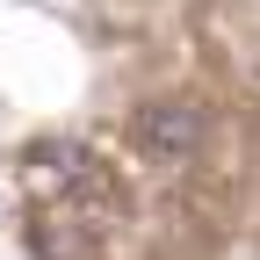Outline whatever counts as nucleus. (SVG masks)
<instances>
[{"instance_id": "3", "label": "nucleus", "mask_w": 260, "mask_h": 260, "mask_svg": "<svg viewBox=\"0 0 260 260\" xmlns=\"http://www.w3.org/2000/svg\"><path fill=\"white\" fill-rule=\"evenodd\" d=\"M29 246H37L44 260H94V232H87V210L58 217V203H44L37 217H29Z\"/></svg>"}, {"instance_id": "1", "label": "nucleus", "mask_w": 260, "mask_h": 260, "mask_svg": "<svg viewBox=\"0 0 260 260\" xmlns=\"http://www.w3.org/2000/svg\"><path fill=\"white\" fill-rule=\"evenodd\" d=\"M22 188L37 195V203H58V210H87V203H102V195H116L109 174H102V159L87 145H73V138H51V145L29 152L22 159Z\"/></svg>"}, {"instance_id": "2", "label": "nucleus", "mask_w": 260, "mask_h": 260, "mask_svg": "<svg viewBox=\"0 0 260 260\" xmlns=\"http://www.w3.org/2000/svg\"><path fill=\"white\" fill-rule=\"evenodd\" d=\"M203 138H210V116L195 102H138L130 109V145L152 159H188Z\"/></svg>"}]
</instances>
